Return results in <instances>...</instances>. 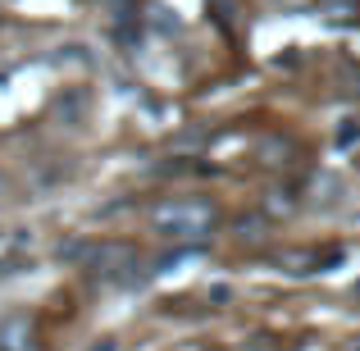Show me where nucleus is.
I'll return each instance as SVG.
<instances>
[{
	"label": "nucleus",
	"mask_w": 360,
	"mask_h": 351,
	"mask_svg": "<svg viewBox=\"0 0 360 351\" xmlns=\"http://www.w3.org/2000/svg\"><path fill=\"white\" fill-rule=\"evenodd\" d=\"M150 229L169 242H201L214 229V205L196 201V196H174V201H160L150 210Z\"/></svg>",
	"instance_id": "obj_1"
},
{
	"label": "nucleus",
	"mask_w": 360,
	"mask_h": 351,
	"mask_svg": "<svg viewBox=\"0 0 360 351\" xmlns=\"http://www.w3.org/2000/svg\"><path fill=\"white\" fill-rule=\"evenodd\" d=\"M137 264H141L137 251L123 246V242H101V246L87 251V269L96 274V279H105V283H128Z\"/></svg>",
	"instance_id": "obj_2"
},
{
	"label": "nucleus",
	"mask_w": 360,
	"mask_h": 351,
	"mask_svg": "<svg viewBox=\"0 0 360 351\" xmlns=\"http://www.w3.org/2000/svg\"><path fill=\"white\" fill-rule=\"evenodd\" d=\"M0 351H37V328L27 315H9L0 324Z\"/></svg>",
	"instance_id": "obj_3"
},
{
	"label": "nucleus",
	"mask_w": 360,
	"mask_h": 351,
	"mask_svg": "<svg viewBox=\"0 0 360 351\" xmlns=\"http://www.w3.org/2000/svg\"><path fill=\"white\" fill-rule=\"evenodd\" d=\"M101 9H105L110 18H128L132 14V0H101Z\"/></svg>",
	"instance_id": "obj_4"
},
{
	"label": "nucleus",
	"mask_w": 360,
	"mask_h": 351,
	"mask_svg": "<svg viewBox=\"0 0 360 351\" xmlns=\"http://www.w3.org/2000/svg\"><path fill=\"white\" fill-rule=\"evenodd\" d=\"M5 274H14V264H0V279H5Z\"/></svg>",
	"instance_id": "obj_5"
},
{
	"label": "nucleus",
	"mask_w": 360,
	"mask_h": 351,
	"mask_svg": "<svg viewBox=\"0 0 360 351\" xmlns=\"http://www.w3.org/2000/svg\"><path fill=\"white\" fill-rule=\"evenodd\" d=\"M292 5H306V0H292Z\"/></svg>",
	"instance_id": "obj_6"
},
{
	"label": "nucleus",
	"mask_w": 360,
	"mask_h": 351,
	"mask_svg": "<svg viewBox=\"0 0 360 351\" xmlns=\"http://www.w3.org/2000/svg\"><path fill=\"white\" fill-rule=\"evenodd\" d=\"M0 192H5V178H0Z\"/></svg>",
	"instance_id": "obj_7"
},
{
	"label": "nucleus",
	"mask_w": 360,
	"mask_h": 351,
	"mask_svg": "<svg viewBox=\"0 0 360 351\" xmlns=\"http://www.w3.org/2000/svg\"><path fill=\"white\" fill-rule=\"evenodd\" d=\"M356 351H360V347H356Z\"/></svg>",
	"instance_id": "obj_8"
}]
</instances>
